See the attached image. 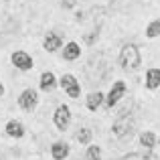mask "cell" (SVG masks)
<instances>
[{"instance_id": "6da1fadb", "label": "cell", "mask_w": 160, "mask_h": 160, "mask_svg": "<svg viewBox=\"0 0 160 160\" xmlns=\"http://www.w3.org/2000/svg\"><path fill=\"white\" fill-rule=\"evenodd\" d=\"M120 63H122V69L124 71H136L142 63V57H140V51H138L136 45H124L120 53Z\"/></svg>"}, {"instance_id": "7a4b0ae2", "label": "cell", "mask_w": 160, "mask_h": 160, "mask_svg": "<svg viewBox=\"0 0 160 160\" xmlns=\"http://www.w3.org/2000/svg\"><path fill=\"white\" fill-rule=\"evenodd\" d=\"M112 130H113V134H116L118 138L130 136V134L134 132V118L128 116V113H122V116L116 120V124H113Z\"/></svg>"}, {"instance_id": "3957f363", "label": "cell", "mask_w": 160, "mask_h": 160, "mask_svg": "<svg viewBox=\"0 0 160 160\" xmlns=\"http://www.w3.org/2000/svg\"><path fill=\"white\" fill-rule=\"evenodd\" d=\"M61 87H63V91H65L69 98H79V93H81V87H79V81L73 77L71 73H67V75H63L61 77Z\"/></svg>"}, {"instance_id": "277c9868", "label": "cell", "mask_w": 160, "mask_h": 160, "mask_svg": "<svg viewBox=\"0 0 160 160\" xmlns=\"http://www.w3.org/2000/svg\"><path fill=\"white\" fill-rule=\"evenodd\" d=\"M39 103V95H37L35 89H24L18 98V106L24 109V112H32Z\"/></svg>"}, {"instance_id": "5b68a950", "label": "cell", "mask_w": 160, "mask_h": 160, "mask_svg": "<svg viewBox=\"0 0 160 160\" xmlns=\"http://www.w3.org/2000/svg\"><path fill=\"white\" fill-rule=\"evenodd\" d=\"M10 61H12V65H14L16 69H20V71H31L32 69V59H31V55L24 53V51L12 53Z\"/></svg>"}, {"instance_id": "8992f818", "label": "cell", "mask_w": 160, "mask_h": 160, "mask_svg": "<svg viewBox=\"0 0 160 160\" xmlns=\"http://www.w3.org/2000/svg\"><path fill=\"white\" fill-rule=\"evenodd\" d=\"M53 122H55V126H57V130H67V126H69V122H71V109L67 106H59L57 112H55V116H53Z\"/></svg>"}, {"instance_id": "52a82bcc", "label": "cell", "mask_w": 160, "mask_h": 160, "mask_svg": "<svg viewBox=\"0 0 160 160\" xmlns=\"http://www.w3.org/2000/svg\"><path fill=\"white\" fill-rule=\"evenodd\" d=\"M124 93H126V83H124V81H116V83H113V87H112V91L108 93L106 108L116 106V103L122 99V95H124Z\"/></svg>"}, {"instance_id": "ba28073f", "label": "cell", "mask_w": 160, "mask_h": 160, "mask_svg": "<svg viewBox=\"0 0 160 160\" xmlns=\"http://www.w3.org/2000/svg\"><path fill=\"white\" fill-rule=\"evenodd\" d=\"M43 45H45V51L55 53V51H57V49L63 45V41H61V37H59L57 32H47V37H45V41H43Z\"/></svg>"}, {"instance_id": "9c48e42d", "label": "cell", "mask_w": 160, "mask_h": 160, "mask_svg": "<svg viewBox=\"0 0 160 160\" xmlns=\"http://www.w3.org/2000/svg\"><path fill=\"white\" fill-rule=\"evenodd\" d=\"M51 154L55 160H65L69 156V144H65V142H55L53 148H51Z\"/></svg>"}, {"instance_id": "30bf717a", "label": "cell", "mask_w": 160, "mask_h": 160, "mask_svg": "<svg viewBox=\"0 0 160 160\" xmlns=\"http://www.w3.org/2000/svg\"><path fill=\"white\" fill-rule=\"evenodd\" d=\"M146 87H148V89H156V87H160V69L152 67V69L146 71Z\"/></svg>"}, {"instance_id": "8fae6325", "label": "cell", "mask_w": 160, "mask_h": 160, "mask_svg": "<svg viewBox=\"0 0 160 160\" xmlns=\"http://www.w3.org/2000/svg\"><path fill=\"white\" fill-rule=\"evenodd\" d=\"M6 134L12 138H22L24 136V126L20 124L18 120H10L6 124Z\"/></svg>"}, {"instance_id": "7c38bea8", "label": "cell", "mask_w": 160, "mask_h": 160, "mask_svg": "<svg viewBox=\"0 0 160 160\" xmlns=\"http://www.w3.org/2000/svg\"><path fill=\"white\" fill-rule=\"evenodd\" d=\"M79 55H81V47H79L77 43H67L65 47H63V59H67V61H73Z\"/></svg>"}, {"instance_id": "4fadbf2b", "label": "cell", "mask_w": 160, "mask_h": 160, "mask_svg": "<svg viewBox=\"0 0 160 160\" xmlns=\"http://www.w3.org/2000/svg\"><path fill=\"white\" fill-rule=\"evenodd\" d=\"M102 102H103V93L102 91H95V93H89L87 95V109H89V112H95V109H98L99 106H102Z\"/></svg>"}, {"instance_id": "5bb4252c", "label": "cell", "mask_w": 160, "mask_h": 160, "mask_svg": "<svg viewBox=\"0 0 160 160\" xmlns=\"http://www.w3.org/2000/svg\"><path fill=\"white\" fill-rule=\"evenodd\" d=\"M55 85H57V81H55V75L51 71L41 75V89L43 91H51V89H55Z\"/></svg>"}, {"instance_id": "9a60e30c", "label": "cell", "mask_w": 160, "mask_h": 160, "mask_svg": "<svg viewBox=\"0 0 160 160\" xmlns=\"http://www.w3.org/2000/svg\"><path fill=\"white\" fill-rule=\"evenodd\" d=\"M146 37H148V39H156V37H160V18L152 20V22L148 24V28H146Z\"/></svg>"}, {"instance_id": "2e32d148", "label": "cell", "mask_w": 160, "mask_h": 160, "mask_svg": "<svg viewBox=\"0 0 160 160\" xmlns=\"http://www.w3.org/2000/svg\"><path fill=\"white\" fill-rule=\"evenodd\" d=\"M140 144L144 146V148H148V150L154 148V144H156V136H154L152 132H144L140 136Z\"/></svg>"}, {"instance_id": "e0dca14e", "label": "cell", "mask_w": 160, "mask_h": 160, "mask_svg": "<svg viewBox=\"0 0 160 160\" xmlns=\"http://www.w3.org/2000/svg\"><path fill=\"white\" fill-rule=\"evenodd\" d=\"M77 140H79V144H89L91 142V130L89 128H81L77 132Z\"/></svg>"}, {"instance_id": "ac0fdd59", "label": "cell", "mask_w": 160, "mask_h": 160, "mask_svg": "<svg viewBox=\"0 0 160 160\" xmlns=\"http://www.w3.org/2000/svg\"><path fill=\"white\" fill-rule=\"evenodd\" d=\"M102 158V148L99 146H89L87 148V160H99Z\"/></svg>"}, {"instance_id": "d6986e66", "label": "cell", "mask_w": 160, "mask_h": 160, "mask_svg": "<svg viewBox=\"0 0 160 160\" xmlns=\"http://www.w3.org/2000/svg\"><path fill=\"white\" fill-rule=\"evenodd\" d=\"M61 6H63V8H73V6H75V0H63Z\"/></svg>"}, {"instance_id": "ffe728a7", "label": "cell", "mask_w": 160, "mask_h": 160, "mask_svg": "<svg viewBox=\"0 0 160 160\" xmlns=\"http://www.w3.org/2000/svg\"><path fill=\"white\" fill-rule=\"evenodd\" d=\"M142 160H156V158H154V156H152V154H146V156H144V158H142Z\"/></svg>"}, {"instance_id": "44dd1931", "label": "cell", "mask_w": 160, "mask_h": 160, "mask_svg": "<svg viewBox=\"0 0 160 160\" xmlns=\"http://www.w3.org/2000/svg\"><path fill=\"white\" fill-rule=\"evenodd\" d=\"M0 95H4V85L0 83Z\"/></svg>"}]
</instances>
